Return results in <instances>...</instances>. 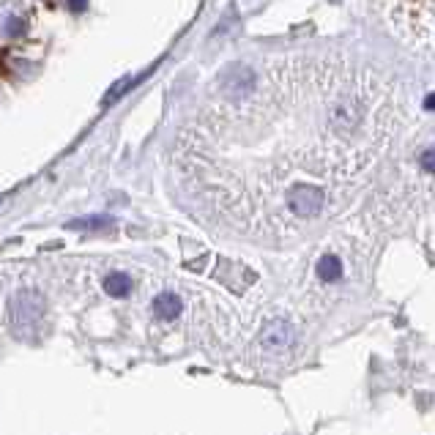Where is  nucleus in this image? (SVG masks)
<instances>
[{
  "instance_id": "1",
  "label": "nucleus",
  "mask_w": 435,
  "mask_h": 435,
  "mask_svg": "<svg viewBox=\"0 0 435 435\" xmlns=\"http://www.w3.org/2000/svg\"><path fill=\"white\" fill-rule=\"evenodd\" d=\"M44 318V296L33 288H22L11 298V331L19 340H31Z\"/></svg>"
},
{
  "instance_id": "2",
  "label": "nucleus",
  "mask_w": 435,
  "mask_h": 435,
  "mask_svg": "<svg viewBox=\"0 0 435 435\" xmlns=\"http://www.w3.org/2000/svg\"><path fill=\"white\" fill-rule=\"evenodd\" d=\"M285 206L296 219H315L326 206V192L315 184H293L285 194Z\"/></svg>"
},
{
  "instance_id": "3",
  "label": "nucleus",
  "mask_w": 435,
  "mask_h": 435,
  "mask_svg": "<svg viewBox=\"0 0 435 435\" xmlns=\"http://www.w3.org/2000/svg\"><path fill=\"white\" fill-rule=\"evenodd\" d=\"M255 83H258L255 71L249 69V66H244V63H233V66H227V69L219 74V80H216L219 90L225 93L227 99H233V102L246 99V96L255 90Z\"/></svg>"
},
{
  "instance_id": "4",
  "label": "nucleus",
  "mask_w": 435,
  "mask_h": 435,
  "mask_svg": "<svg viewBox=\"0 0 435 435\" xmlns=\"http://www.w3.org/2000/svg\"><path fill=\"white\" fill-rule=\"evenodd\" d=\"M293 340V331L285 320H274L263 331V348L266 350H285Z\"/></svg>"
},
{
  "instance_id": "5",
  "label": "nucleus",
  "mask_w": 435,
  "mask_h": 435,
  "mask_svg": "<svg viewBox=\"0 0 435 435\" xmlns=\"http://www.w3.org/2000/svg\"><path fill=\"white\" fill-rule=\"evenodd\" d=\"M181 310H184V304H181V298L175 296L173 290H164V293H159V296L154 298V313H157V318H162V320H173Z\"/></svg>"
},
{
  "instance_id": "6",
  "label": "nucleus",
  "mask_w": 435,
  "mask_h": 435,
  "mask_svg": "<svg viewBox=\"0 0 435 435\" xmlns=\"http://www.w3.org/2000/svg\"><path fill=\"white\" fill-rule=\"evenodd\" d=\"M318 277L323 279V282H337V279L342 277V261L337 255L320 258V263H318Z\"/></svg>"
},
{
  "instance_id": "7",
  "label": "nucleus",
  "mask_w": 435,
  "mask_h": 435,
  "mask_svg": "<svg viewBox=\"0 0 435 435\" xmlns=\"http://www.w3.org/2000/svg\"><path fill=\"white\" fill-rule=\"evenodd\" d=\"M105 290L110 296H126L132 290V279L126 277L123 271H112L105 277Z\"/></svg>"
},
{
  "instance_id": "8",
  "label": "nucleus",
  "mask_w": 435,
  "mask_h": 435,
  "mask_svg": "<svg viewBox=\"0 0 435 435\" xmlns=\"http://www.w3.org/2000/svg\"><path fill=\"white\" fill-rule=\"evenodd\" d=\"M110 216H88V219H74L69 222L71 230H102V227H110Z\"/></svg>"
},
{
  "instance_id": "9",
  "label": "nucleus",
  "mask_w": 435,
  "mask_h": 435,
  "mask_svg": "<svg viewBox=\"0 0 435 435\" xmlns=\"http://www.w3.org/2000/svg\"><path fill=\"white\" fill-rule=\"evenodd\" d=\"M3 33H6V38H19V36L28 33V22L22 17H9L3 25Z\"/></svg>"
},
{
  "instance_id": "10",
  "label": "nucleus",
  "mask_w": 435,
  "mask_h": 435,
  "mask_svg": "<svg viewBox=\"0 0 435 435\" xmlns=\"http://www.w3.org/2000/svg\"><path fill=\"white\" fill-rule=\"evenodd\" d=\"M129 88H132V77H123V80H118V83H115V88H112V90H110V93L105 96V102H102V105L110 107L112 102H115V99H118V96H121V93H126Z\"/></svg>"
},
{
  "instance_id": "11",
  "label": "nucleus",
  "mask_w": 435,
  "mask_h": 435,
  "mask_svg": "<svg viewBox=\"0 0 435 435\" xmlns=\"http://www.w3.org/2000/svg\"><path fill=\"white\" fill-rule=\"evenodd\" d=\"M419 167H421L424 173L435 175V148H427V151L419 157Z\"/></svg>"
},
{
  "instance_id": "12",
  "label": "nucleus",
  "mask_w": 435,
  "mask_h": 435,
  "mask_svg": "<svg viewBox=\"0 0 435 435\" xmlns=\"http://www.w3.org/2000/svg\"><path fill=\"white\" fill-rule=\"evenodd\" d=\"M85 3H88V0H69V9H71V11H83V9H85Z\"/></svg>"
},
{
  "instance_id": "13",
  "label": "nucleus",
  "mask_w": 435,
  "mask_h": 435,
  "mask_svg": "<svg viewBox=\"0 0 435 435\" xmlns=\"http://www.w3.org/2000/svg\"><path fill=\"white\" fill-rule=\"evenodd\" d=\"M424 107H427V110H430V112H435V93H430V96H427V99H424Z\"/></svg>"
}]
</instances>
